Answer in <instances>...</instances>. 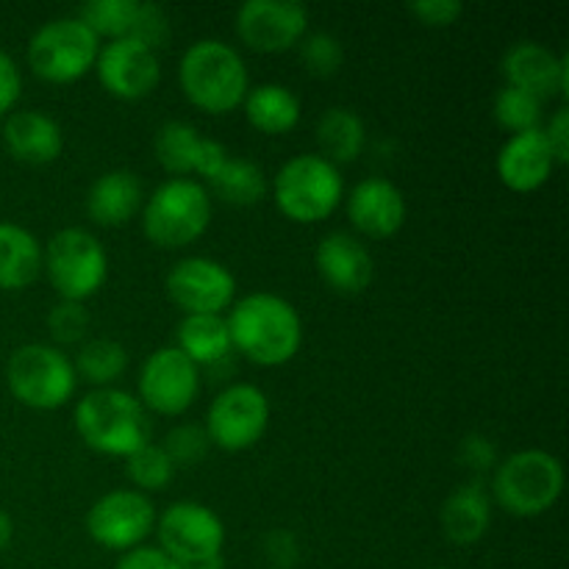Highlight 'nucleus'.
<instances>
[{
  "instance_id": "1",
  "label": "nucleus",
  "mask_w": 569,
  "mask_h": 569,
  "mask_svg": "<svg viewBox=\"0 0 569 569\" xmlns=\"http://www.w3.org/2000/svg\"><path fill=\"white\" fill-rule=\"evenodd\" d=\"M226 322L233 348L259 367L287 365L303 345V320L281 295H244L233 300Z\"/></svg>"
},
{
  "instance_id": "2",
  "label": "nucleus",
  "mask_w": 569,
  "mask_h": 569,
  "mask_svg": "<svg viewBox=\"0 0 569 569\" xmlns=\"http://www.w3.org/2000/svg\"><path fill=\"white\" fill-rule=\"evenodd\" d=\"M178 81L192 106L206 114H228L250 89L244 59L222 39H198L178 64Z\"/></svg>"
},
{
  "instance_id": "3",
  "label": "nucleus",
  "mask_w": 569,
  "mask_h": 569,
  "mask_svg": "<svg viewBox=\"0 0 569 569\" xmlns=\"http://www.w3.org/2000/svg\"><path fill=\"white\" fill-rule=\"evenodd\" d=\"M76 431L94 453L128 459L150 442L144 406L126 389H92L76 406Z\"/></svg>"
},
{
  "instance_id": "4",
  "label": "nucleus",
  "mask_w": 569,
  "mask_h": 569,
  "mask_svg": "<svg viewBox=\"0 0 569 569\" xmlns=\"http://www.w3.org/2000/svg\"><path fill=\"white\" fill-rule=\"evenodd\" d=\"M211 194L194 178H170L142 206V231L156 248L178 250L198 242L211 222Z\"/></svg>"
},
{
  "instance_id": "5",
  "label": "nucleus",
  "mask_w": 569,
  "mask_h": 569,
  "mask_svg": "<svg viewBox=\"0 0 569 569\" xmlns=\"http://www.w3.org/2000/svg\"><path fill=\"white\" fill-rule=\"evenodd\" d=\"M272 198L283 217L311 226L331 217L342 203L345 178L320 153L295 156L272 178Z\"/></svg>"
},
{
  "instance_id": "6",
  "label": "nucleus",
  "mask_w": 569,
  "mask_h": 569,
  "mask_svg": "<svg viewBox=\"0 0 569 569\" xmlns=\"http://www.w3.org/2000/svg\"><path fill=\"white\" fill-rule=\"evenodd\" d=\"M565 489V467L548 450H520L495 467L492 498L511 517H539L556 506Z\"/></svg>"
},
{
  "instance_id": "7",
  "label": "nucleus",
  "mask_w": 569,
  "mask_h": 569,
  "mask_svg": "<svg viewBox=\"0 0 569 569\" xmlns=\"http://www.w3.org/2000/svg\"><path fill=\"white\" fill-rule=\"evenodd\" d=\"M42 270L61 300L83 303L103 289L109 278V256L87 228H61L44 244Z\"/></svg>"
},
{
  "instance_id": "8",
  "label": "nucleus",
  "mask_w": 569,
  "mask_h": 569,
  "mask_svg": "<svg viewBox=\"0 0 569 569\" xmlns=\"http://www.w3.org/2000/svg\"><path fill=\"white\" fill-rule=\"evenodd\" d=\"M6 383L14 400L28 409L53 411L76 395L78 376L72 361L56 345L31 342L9 356Z\"/></svg>"
},
{
  "instance_id": "9",
  "label": "nucleus",
  "mask_w": 569,
  "mask_h": 569,
  "mask_svg": "<svg viewBox=\"0 0 569 569\" xmlns=\"http://www.w3.org/2000/svg\"><path fill=\"white\" fill-rule=\"evenodd\" d=\"M100 39L81 17H59L39 28L28 42V67L50 83H70L94 70Z\"/></svg>"
},
{
  "instance_id": "10",
  "label": "nucleus",
  "mask_w": 569,
  "mask_h": 569,
  "mask_svg": "<svg viewBox=\"0 0 569 569\" xmlns=\"http://www.w3.org/2000/svg\"><path fill=\"white\" fill-rule=\"evenodd\" d=\"M159 548L181 567L220 559L226 545V526L209 506L194 500H178L156 517Z\"/></svg>"
},
{
  "instance_id": "11",
  "label": "nucleus",
  "mask_w": 569,
  "mask_h": 569,
  "mask_svg": "<svg viewBox=\"0 0 569 569\" xmlns=\"http://www.w3.org/2000/svg\"><path fill=\"white\" fill-rule=\"evenodd\" d=\"M270 426V400L253 383H231L206 411L209 442L226 453H242L261 442Z\"/></svg>"
},
{
  "instance_id": "12",
  "label": "nucleus",
  "mask_w": 569,
  "mask_h": 569,
  "mask_svg": "<svg viewBox=\"0 0 569 569\" xmlns=\"http://www.w3.org/2000/svg\"><path fill=\"white\" fill-rule=\"evenodd\" d=\"M139 403L144 411L178 417L192 409L200 395V367L192 365L176 345L153 350L139 370Z\"/></svg>"
},
{
  "instance_id": "13",
  "label": "nucleus",
  "mask_w": 569,
  "mask_h": 569,
  "mask_svg": "<svg viewBox=\"0 0 569 569\" xmlns=\"http://www.w3.org/2000/svg\"><path fill=\"white\" fill-rule=\"evenodd\" d=\"M87 531L100 548L128 553L156 531L153 500L137 489H111L87 511Z\"/></svg>"
},
{
  "instance_id": "14",
  "label": "nucleus",
  "mask_w": 569,
  "mask_h": 569,
  "mask_svg": "<svg viewBox=\"0 0 569 569\" xmlns=\"http://www.w3.org/2000/svg\"><path fill=\"white\" fill-rule=\"evenodd\" d=\"M167 298L183 315H222L237 300V278L209 256H189L167 272Z\"/></svg>"
},
{
  "instance_id": "15",
  "label": "nucleus",
  "mask_w": 569,
  "mask_h": 569,
  "mask_svg": "<svg viewBox=\"0 0 569 569\" xmlns=\"http://www.w3.org/2000/svg\"><path fill=\"white\" fill-rule=\"evenodd\" d=\"M309 28V9L295 0H248L237 11V33L256 53L295 48Z\"/></svg>"
},
{
  "instance_id": "16",
  "label": "nucleus",
  "mask_w": 569,
  "mask_h": 569,
  "mask_svg": "<svg viewBox=\"0 0 569 569\" xmlns=\"http://www.w3.org/2000/svg\"><path fill=\"white\" fill-rule=\"evenodd\" d=\"M98 81L109 94L120 100H142L159 87L161 61L156 50L133 37L111 39L94 61Z\"/></svg>"
},
{
  "instance_id": "17",
  "label": "nucleus",
  "mask_w": 569,
  "mask_h": 569,
  "mask_svg": "<svg viewBox=\"0 0 569 569\" xmlns=\"http://www.w3.org/2000/svg\"><path fill=\"white\" fill-rule=\"evenodd\" d=\"M153 150L159 164L164 167L172 176H200L206 181L217 176L222 170L231 153L226 150V144H220L217 139L200 137V131L189 122L170 120L156 131Z\"/></svg>"
},
{
  "instance_id": "18",
  "label": "nucleus",
  "mask_w": 569,
  "mask_h": 569,
  "mask_svg": "<svg viewBox=\"0 0 569 569\" xmlns=\"http://www.w3.org/2000/svg\"><path fill=\"white\" fill-rule=\"evenodd\" d=\"M500 70L506 76V87L522 89V92H531L533 98L548 100L553 94H567L569 87V61L567 56L553 53L545 44L531 42H515L503 53L500 61Z\"/></svg>"
},
{
  "instance_id": "19",
  "label": "nucleus",
  "mask_w": 569,
  "mask_h": 569,
  "mask_svg": "<svg viewBox=\"0 0 569 569\" xmlns=\"http://www.w3.org/2000/svg\"><path fill=\"white\" fill-rule=\"evenodd\" d=\"M348 217L365 237L389 239L403 228L406 198L389 178H365L350 189Z\"/></svg>"
},
{
  "instance_id": "20",
  "label": "nucleus",
  "mask_w": 569,
  "mask_h": 569,
  "mask_svg": "<svg viewBox=\"0 0 569 569\" xmlns=\"http://www.w3.org/2000/svg\"><path fill=\"white\" fill-rule=\"evenodd\" d=\"M315 267L322 281L339 295H361L372 283L376 264L365 242L345 231L320 239L315 250Z\"/></svg>"
},
{
  "instance_id": "21",
  "label": "nucleus",
  "mask_w": 569,
  "mask_h": 569,
  "mask_svg": "<svg viewBox=\"0 0 569 569\" xmlns=\"http://www.w3.org/2000/svg\"><path fill=\"white\" fill-rule=\"evenodd\" d=\"M556 170V159L542 128L511 133L498 153V176L515 192H533L545 187Z\"/></svg>"
},
{
  "instance_id": "22",
  "label": "nucleus",
  "mask_w": 569,
  "mask_h": 569,
  "mask_svg": "<svg viewBox=\"0 0 569 569\" xmlns=\"http://www.w3.org/2000/svg\"><path fill=\"white\" fill-rule=\"evenodd\" d=\"M3 144L22 164H50L61 156L64 133L59 122L44 111L22 109L6 117Z\"/></svg>"
},
{
  "instance_id": "23",
  "label": "nucleus",
  "mask_w": 569,
  "mask_h": 569,
  "mask_svg": "<svg viewBox=\"0 0 569 569\" xmlns=\"http://www.w3.org/2000/svg\"><path fill=\"white\" fill-rule=\"evenodd\" d=\"M144 189L137 172L109 170L87 192V214L100 228H120L142 209Z\"/></svg>"
},
{
  "instance_id": "24",
  "label": "nucleus",
  "mask_w": 569,
  "mask_h": 569,
  "mask_svg": "<svg viewBox=\"0 0 569 569\" xmlns=\"http://www.w3.org/2000/svg\"><path fill=\"white\" fill-rule=\"evenodd\" d=\"M439 526H442L445 539L461 548L481 542L492 526V498L483 483L470 481L453 489L439 511Z\"/></svg>"
},
{
  "instance_id": "25",
  "label": "nucleus",
  "mask_w": 569,
  "mask_h": 569,
  "mask_svg": "<svg viewBox=\"0 0 569 569\" xmlns=\"http://www.w3.org/2000/svg\"><path fill=\"white\" fill-rule=\"evenodd\" d=\"M42 272V244L28 228L0 222V289L17 292L31 287Z\"/></svg>"
},
{
  "instance_id": "26",
  "label": "nucleus",
  "mask_w": 569,
  "mask_h": 569,
  "mask_svg": "<svg viewBox=\"0 0 569 569\" xmlns=\"http://www.w3.org/2000/svg\"><path fill=\"white\" fill-rule=\"evenodd\" d=\"M244 117L261 133H289L300 122V98L283 83H259L244 94Z\"/></svg>"
},
{
  "instance_id": "27",
  "label": "nucleus",
  "mask_w": 569,
  "mask_h": 569,
  "mask_svg": "<svg viewBox=\"0 0 569 569\" xmlns=\"http://www.w3.org/2000/svg\"><path fill=\"white\" fill-rule=\"evenodd\" d=\"M176 337V348L198 367L217 365L233 350L228 322L222 315H183Z\"/></svg>"
},
{
  "instance_id": "28",
  "label": "nucleus",
  "mask_w": 569,
  "mask_h": 569,
  "mask_svg": "<svg viewBox=\"0 0 569 569\" xmlns=\"http://www.w3.org/2000/svg\"><path fill=\"white\" fill-rule=\"evenodd\" d=\"M317 144L320 156L331 164H350L361 156L367 144V126L353 109L333 106L317 122Z\"/></svg>"
},
{
  "instance_id": "29",
  "label": "nucleus",
  "mask_w": 569,
  "mask_h": 569,
  "mask_svg": "<svg viewBox=\"0 0 569 569\" xmlns=\"http://www.w3.org/2000/svg\"><path fill=\"white\" fill-rule=\"evenodd\" d=\"M76 376L98 389H109L128 367V350L114 339H89L81 345L76 361Z\"/></svg>"
},
{
  "instance_id": "30",
  "label": "nucleus",
  "mask_w": 569,
  "mask_h": 569,
  "mask_svg": "<svg viewBox=\"0 0 569 569\" xmlns=\"http://www.w3.org/2000/svg\"><path fill=\"white\" fill-rule=\"evenodd\" d=\"M211 189L228 206H256L267 194V178L259 164L248 159H228L222 170L211 178Z\"/></svg>"
},
{
  "instance_id": "31",
  "label": "nucleus",
  "mask_w": 569,
  "mask_h": 569,
  "mask_svg": "<svg viewBox=\"0 0 569 569\" xmlns=\"http://www.w3.org/2000/svg\"><path fill=\"white\" fill-rule=\"evenodd\" d=\"M137 0H92V3L81 6L78 17L87 22L89 31L98 39H122L131 37L133 22H137Z\"/></svg>"
},
{
  "instance_id": "32",
  "label": "nucleus",
  "mask_w": 569,
  "mask_h": 569,
  "mask_svg": "<svg viewBox=\"0 0 569 569\" xmlns=\"http://www.w3.org/2000/svg\"><path fill=\"white\" fill-rule=\"evenodd\" d=\"M542 103L545 100L533 98L531 92L503 87L495 94L492 111L498 126H503L511 133H522L533 131V128H542Z\"/></svg>"
},
{
  "instance_id": "33",
  "label": "nucleus",
  "mask_w": 569,
  "mask_h": 569,
  "mask_svg": "<svg viewBox=\"0 0 569 569\" xmlns=\"http://www.w3.org/2000/svg\"><path fill=\"white\" fill-rule=\"evenodd\" d=\"M128 478L133 481L137 492H161L167 483L176 478V465L170 461V456L164 453L161 445H142L137 453H131L126 459Z\"/></svg>"
},
{
  "instance_id": "34",
  "label": "nucleus",
  "mask_w": 569,
  "mask_h": 569,
  "mask_svg": "<svg viewBox=\"0 0 569 569\" xmlns=\"http://www.w3.org/2000/svg\"><path fill=\"white\" fill-rule=\"evenodd\" d=\"M300 61L317 78H328L342 67L345 48L333 33L317 31L300 39Z\"/></svg>"
},
{
  "instance_id": "35",
  "label": "nucleus",
  "mask_w": 569,
  "mask_h": 569,
  "mask_svg": "<svg viewBox=\"0 0 569 569\" xmlns=\"http://www.w3.org/2000/svg\"><path fill=\"white\" fill-rule=\"evenodd\" d=\"M161 448H164V453L170 456V461L176 467H194L206 459L211 442L203 426L183 422V426H176L170 433H167Z\"/></svg>"
},
{
  "instance_id": "36",
  "label": "nucleus",
  "mask_w": 569,
  "mask_h": 569,
  "mask_svg": "<svg viewBox=\"0 0 569 569\" xmlns=\"http://www.w3.org/2000/svg\"><path fill=\"white\" fill-rule=\"evenodd\" d=\"M89 311L83 303H72V300H61L50 309L48 315V331L59 345H76L89 333Z\"/></svg>"
},
{
  "instance_id": "37",
  "label": "nucleus",
  "mask_w": 569,
  "mask_h": 569,
  "mask_svg": "<svg viewBox=\"0 0 569 569\" xmlns=\"http://www.w3.org/2000/svg\"><path fill=\"white\" fill-rule=\"evenodd\" d=\"M131 37L139 39L142 44H148L150 50H159L161 44L167 42V37H170V17L164 14L161 6L139 3Z\"/></svg>"
},
{
  "instance_id": "38",
  "label": "nucleus",
  "mask_w": 569,
  "mask_h": 569,
  "mask_svg": "<svg viewBox=\"0 0 569 569\" xmlns=\"http://www.w3.org/2000/svg\"><path fill=\"white\" fill-rule=\"evenodd\" d=\"M459 459L467 470L489 472L492 467H498V450H495L492 439L481 437V433H470V437L461 439Z\"/></svg>"
},
{
  "instance_id": "39",
  "label": "nucleus",
  "mask_w": 569,
  "mask_h": 569,
  "mask_svg": "<svg viewBox=\"0 0 569 569\" xmlns=\"http://www.w3.org/2000/svg\"><path fill=\"white\" fill-rule=\"evenodd\" d=\"M409 11L422 22V26L445 28L453 26V22L459 20L465 6H461L459 0H417V3L409 6Z\"/></svg>"
},
{
  "instance_id": "40",
  "label": "nucleus",
  "mask_w": 569,
  "mask_h": 569,
  "mask_svg": "<svg viewBox=\"0 0 569 569\" xmlns=\"http://www.w3.org/2000/svg\"><path fill=\"white\" fill-rule=\"evenodd\" d=\"M264 556L276 569H292L300 561L298 539L292 531H270L264 539Z\"/></svg>"
},
{
  "instance_id": "41",
  "label": "nucleus",
  "mask_w": 569,
  "mask_h": 569,
  "mask_svg": "<svg viewBox=\"0 0 569 569\" xmlns=\"http://www.w3.org/2000/svg\"><path fill=\"white\" fill-rule=\"evenodd\" d=\"M545 139L550 144V153H553L556 167L567 164L569 159V109L567 106H559L553 111V117L548 120V126H542Z\"/></svg>"
},
{
  "instance_id": "42",
  "label": "nucleus",
  "mask_w": 569,
  "mask_h": 569,
  "mask_svg": "<svg viewBox=\"0 0 569 569\" xmlns=\"http://www.w3.org/2000/svg\"><path fill=\"white\" fill-rule=\"evenodd\" d=\"M114 569H183V567L178 565V561H172L161 548L139 545V548L122 553Z\"/></svg>"
},
{
  "instance_id": "43",
  "label": "nucleus",
  "mask_w": 569,
  "mask_h": 569,
  "mask_svg": "<svg viewBox=\"0 0 569 569\" xmlns=\"http://www.w3.org/2000/svg\"><path fill=\"white\" fill-rule=\"evenodd\" d=\"M22 92V76H20V67L17 61L11 59L9 53L0 50V117L6 111L14 109V103L20 100Z\"/></svg>"
},
{
  "instance_id": "44",
  "label": "nucleus",
  "mask_w": 569,
  "mask_h": 569,
  "mask_svg": "<svg viewBox=\"0 0 569 569\" xmlns=\"http://www.w3.org/2000/svg\"><path fill=\"white\" fill-rule=\"evenodd\" d=\"M11 537H14V522H11L9 511L0 509V550L9 548Z\"/></svg>"
},
{
  "instance_id": "45",
  "label": "nucleus",
  "mask_w": 569,
  "mask_h": 569,
  "mask_svg": "<svg viewBox=\"0 0 569 569\" xmlns=\"http://www.w3.org/2000/svg\"><path fill=\"white\" fill-rule=\"evenodd\" d=\"M183 569H226V565H222L220 559H214V561H203V565H192V567H183Z\"/></svg>"
},
{
  "instance_id": "46",
  "label": "nucleus",
  "mask_w": 569,
  "mask_h": 569,
  "mask_svg": "<svg viewBox=\"0 0 569 569\" xmlns=\"http://www.w3.org/2000/svg\"><path fill=\"white\" fill-rule=\"evenodd\" d=\"M431 569H450V567H431Z\"/></svg>"
}]
</instances>
